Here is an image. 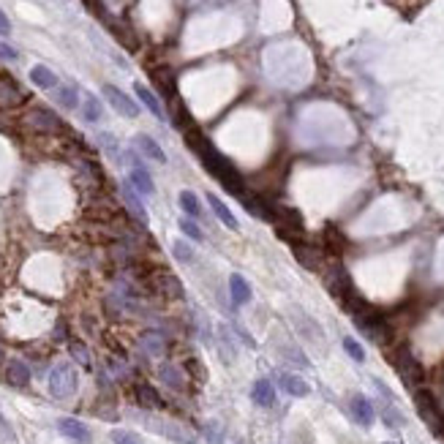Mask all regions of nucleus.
<instances>
[{
	"mask_svg": "<svg viewBox=\"0 0 444 444\" xmlns=\"http://www.w3.org/2000/svg\"><path fill=\"white\" fill-rule=\"evenodd\" d=\"M188 145L199 153V158L205 161V167H207V172H213L216 178L221 180L223 185L229 188V191H234V194H243V180L237 175V169L223 158L221 153L202 136L199 131H191L188 133Z\"/></svg>",
	"mask_w": 444,
	"mask_h": 444,
	"instance_id": "obj_1",
	"label": "nucleus"
},
{
	"mask_svg": "<svg viewBox=\"0 0 444 444\" xmlns=\"http://www.w3.org/2000/svg\"><path fill=\"white\" fill-rule=\"evenodd\" d=\"M46 385H49V393H52L55 398H71V396L77 393L80 373H77V368H74L71 362H57V365L49 371Z\"/></svg>",
	"mask_w": 444,
	"mask_h": 444,
	"instance_id": "obj_2",
	"label": "nucleus"
},
{
	"mask_svg": "<svg viewBox=\"0 0 444 444\" xmlns=\"http://www.w3.org/2000/svg\"><path fill=\"white\" fill-rule=\"evenodd\" d=\"M352 316H355L357 330H360L365 338H371L373 344H390V327H387V322L382 319V313H376L371 306H365L362 311L352 313Z\"/></svg>",
	"mask_w": 444,
	"mask_h": 444,
	"instance_id": "obj_3",
	"label": "nucleus"
},
{
	"mask_svg": "<svg viewBox=\"0 0 444 444\" xmlns=\"http://www.w3.org/2000/svg\"><path fill=\"white\" fill-rule=\"evenodd\" d=\"M393 365H396V371L400 373V379H403L411 390H420V387H423V382H425V371H423L420 360L411 355V349H409V346H398V349L393 352Z\"/></svg>",
	"mask_w": 444,
	"mask_h": 444,
	"instance_id": "obj_4",
	"label": "nucleus"
},
{
	"mask_svg": "<svg viewBox=\"0 0 444 444\" xmlns=\"http://www.w3.org/2000/svg\"><path fill=\"white\" fill-rule=\"evenodd\" d=\"M414 406H417V414L423 417V423H425L434 434H444V411L428 390H423V387L414 390Z\"/></svg>",
	"mask_w": 444,
	"mask_h": 444,
	"instance_id": "obj_5",
	"label": "nucleus"
},
{
	"mask_svg": "<svg viewBox=\"0 0 444 444\" xmlns=\"http://www.w3.org/2000/svg\"><path fill=\"white\" fill-rule=\"evenodd\" d=\"M104 95H107V101L115 107V112H120L123 118H139V104L131 101V95H126L120 88L104 85Z\"/></svg>",
	"mask_w": 444,
	"mask_h": 444,
	"instance_id": "obj_6",
	"label": "nucleus"
},
{
	"mask_svg": "<svg viewBox=\"0 0 444 444\" xmlns=\"http://www.w3.org/2000/svg\"><path fill=\"white\" fill-rule=\"evenodd\" d=\"M25 90L19 88L17 80H11L8 74H0V107L3 109H14V107H22L25 104Z\"/></svg>",
	"mask_w": 444,
	"mask_h": 444,
	"instance_id": "obj_7",
	"label": "nucleus"
},
{
	"mask_svg": "<svg viewBox=\"0 0 444 444\" xmlns=\"http://www.w3.org/2000/svg\"><path fill=\"white\" fill-rule=\"evenodd\" d=\"M153 286H156V292H161L169 300H180L183 297V286L175 278V272H169V270H156L153 272Z\"/></svg>",
	"mask_w": 444,
	"mask_h": 444,
	"instance_id": "obj_8",
	"label": "nucleus"
},
{
	"mask_svg": "<svg viewBox=\"0 0 444 444\" xmlns=\"http://www.w3.org/2000/svg\"><path fill=\"white\" fill-rule=\"evenodd\" d=\"M57 431L74 444H90V428L85 423L74 420V417H60L57 420Z\"/></svg>",
	"mask_w": 444,
	"mask_h": 444,
	"instance_id": "obj_9",
	"label": "nucleus"
},
{
	"mask_svg": "<svg viewBox=\"0 0 444 444\" xmlns=\"http://www.w3.org/2000/svg\"><path fill=\"white\" fill-rule=\"evenodd\" d=\"M28 126L36 129V131H57L60 129V118L52 112V109H44V107H36L28 112Z\"/></svg>",
	"mask_w": 444,
	"mask_h": 444,
	"instance_id": "obj_10",
	"label": "nucleus"
},
{
	"mask_svg": "<svg viewBox=\"0 0 444 444\" xmlns=\"http://www.w3.org/2000/svg\"><path fill=\"white\" fill-rule=\"evenodd\" d=\"M349 411H352V417H355L362 428H371V425H373V420H376L373 403L365 398V396H355V398L349 400Z\"/></svg>",
	"mask_w": 444,
	"mask_h": 444,
	"instance_id": "obj_11",
	"label": "nucleus"
},
{
	"mask_svg": "<svg viewBox=\"0 0 444 444\" xmlns=\"http://www.w3.org/2000/svg\"><path fill=\"white\" fill-rule=\"evenodd\" d=\"M129 183H131L133 188L142 194V196H153L156 194V183L150 178V172L142 167V164H133L131 167V175H129Z\"/></svg>",
	"mask_w": 444,
	"mask_h": 444,
	"instance_id": "obj_12",
	"label": "nucleus"
},
{
	"mask_svg": "<svg viewBox=\"0 0 444 444\" xmlns=\"http://www.w3.org/2000/svg\"><path fill=\"white\" fill-rule=\"evenodd\" d=\"M295 257H297L300 265L308 267V270H319L322 267V248H316L311 243H297L295 246Z\"/></svg>",
	"mask_w": 444,
	"mask_h": 444,
	"instance_id": "obj_13",
	"label": "nucleus"
},
{
	"mask_svg": "<svg viewBox=\"0 0 444 444\" xmlns=\"http://www.w3.org/2000/svg\"><path fill=\"white\" fill-rule=\"evenodd\" d=\"M120 196H123L126 207L131 210L133 216H136V219H139L142 223H147V213H145V205H142V199H139V191L133 188L131 183H123V185H120Z\"/></svg>",
	"mask_w": 444,
	"mask_h": 444,
	"instance_id": "obj_14",
	"label": "nucleus"
},
{
	"mask_svg": "<svg viewBox=\"0 0 444 444\" xmlns=\"http://www.w3.org/2000/svg\"><path fill=\"white\" fill-rule=\"evenodd\" d=\"M251 398L257 406H275V385L270 382V379H259V382H254V387H251Z\"/></svg>",
	"mask_w": 444,
	"mask_h": 444,
	"instance_id": "obj_15",
	"label": "nucleus"
},
{
	"mask_svg": "<svg viewBox=\"0 0 444 444\" xmlns=\"http://www.w3.org/2000/svg\"><path fill=\"white\" fill-rule=\"evenodd\" d=\"M133 142H136V147H139V150H142V153H145L150 161H156V164H167V153L161 150V145H158L153 136H147V133H139Z\"/></svg>",
	"mask_w": 444,
	"mask_h": 444,
	"instance_id": "obj_16",
	"label": "nucleus"
},
{
	"mask_svg": "<svg viewBox=\"0 0 444 444\" xmlns=\"http://www.w3.org/2000/svg\"><path fill=\"white\" fill-rule=\"evenodd\" d=\"M229 295H232V303H234V306H246V303L251 300V286H248V281H246L240 272H232V278H229Z\"/></svg>",
	"mask_w": 444,
	"mask_h": 444,
	"instance_id": "obj_17",
	"label": "nucleus"
},
{
	"mask_svg": "<svg viewBox=\"0 0 444 444\" xmlns=\"http://www.w3.org/2000/svg\"><path fill=\"white\" fill-rule=\"evenodd\" d=\"M6 379H8V385H14V387H28V385H30V368H28L22 360H11V362L6 365Z\"/></svg>",
	"mask_w": 444,
	"mask_h": 444,
	"instance_id": "obj_18",
	"label": "nucleus"
},
{
	"mask_svg": "<svg viewBox=\"0 0 444 444\" xmlns=\"http://www.w3.org/2000/svg\"><path fill=\"white\" fill-rule=\"evenodd\" d=\"M30 82H33L36 88H41V90H57V88H60V82H57V74H55L52 68L41 66V63L30 68Z\"/></svg>",
	"mask_w": 444,
	"mask_h": 444,
	"instance_id": "obj_19",
	"label": "nucleus"
},
{
	"mask_svg": "<svg viewBox=\"0 0 444 444\" xmlns=\"http://www.w3.org/2000/svg\"><path fill=\"white\" fill-rule=\"evenodd\" d=\"M133 93H136V98L150 109V115H156L158 120H164V118H167V115H164V107H161V101L156 98V93H153V90L145 88L142 82H136V85H133Z\"/></svg>",
	"mask_w": 444,
	"mask_h": 444,
	"instance_id": "obj_20",
	"label": "nucleus"
},
{
	"mask_svg": "<svg viewBox=\"0 0 444 444\" xmlns=\"http://www.w3.org/2000/svg\"><path fill=\"white\" fill-rule=\"evenodd\" d=\"M278 382H281V387H284L289 396H295V398H306V396L311 393L308 382H306V379H300V376H295V373H281V376H278Z\"/></svg>",
	"mask_w": 444,
	"mask_h": 444,
	"instance_id": "obj_21",
	"label": "nucleus"
},
{
	"mask_svg": "<svg viewBox=\"0 0 444 444\" xmlns=\"http://www.w3.org/2000/svg\"><path fill=\"white\" fill-rule=\"evenodd\" d=\"M142 349H145V355L150 357H161L167 352V341H164V335L161 333H156V330H147L145 335H142Z\"/></svg>",
	"mask_w": 444,
	"mask_h": 444,
	"instance_id": "obj_22",
	"label": "nucleus"
},
{
	"mask_svg": "<svg viewBox=\"0 0 444 444\" xmlns=\"http://www.w3.org/2000/svg\"><path fill=\"white\" fill-rule=\"evenodd\" d=\"M133 396H136V403L145 406V409H164V400H161V396L150 385H136Z\"/></svg>",
	"mask_w": 444,
	"mask_h": 444,
	"instance_id": "obj_23",
	"label": "nucleus"
},
{
	"mask_svg": "<svg viewBox=\"0 0 444 444\" xmlns=\"http://www.w3.org/2000/svg\"><path fill=\"white\" fill-rule=\"evenodd\" d=\"M207 205H210V210L216 213V219H219V221H221L226 229H237V226H240V223H237V219L232 216V210L223 205L216 194H207Z\"/></svg>",
	"mask_w": 444,
	"mask_h": 444,
	"instance_id": "obj_24",
	"label": "nucleus"
},
{
	"mask_svg": "<svg viewBox=\"0 0 444 444\" xmlns=\"http://www.w3.org/2000/svg\"><path fill=\"white\" fill-rule=\"evenodd\" d=\"M180 202V210L185 213V219H202V202L194 191H180L178 196Z\"/></svg>",
	"mask_w": 444,
	"mask_h": 444,
	"instance_id": "obj_25",
	"label": "nucleus"
},
{
	"mask_svg": "<svg viewBox=\"0 0 444 444\" xmlns=\"http://www.w3.org/2000/svg\"><path fill=\"white\" fill-rule=\"evenodd\" d=\"M158 376H161V382H167L172 390H183V385H185V376H183V371L175 368V365H161V371H158Z\"/></svg>",
	"mask_w": 444,
	"mask_h": 444,
	"instance_id": "obj_26",
	"label": "nucleus"
},
{
	"mask_svg": "<svg viewBox=\"0 0 444 444\" xmlns=\"http://www.w3.org/2000/svg\"><path fill=\"white\" fill-rule=\"evenodd\" d=\"M324 243H327V251L333 254V257H341V251H344V237H341V232L338 229H333V226H327L324 229Z\"/></svg>",
	"mask_w": 444,
	"mask_h": 444,
	"instance_id": "obj_27",
	"label": "nucleus"
},
{
	"mask_svg": "<svg viewBox=\"0 0 444 444\" xmlns=\"http://www.w3.org/2000/svg\"><path fill=\"white\" fill-rule=\"evenodd\" d=\"M82 115H85V120L88 123H98L101 120V104H98V98L95 95H85V101H82Z\"/></svg>",
	"mask_w": 444,
	"mask_h": 444,
	"instance_id": "obj_28",
	"label": "nucleus"
},
{
	"mask_svg": "<svg viewBox=\"0 0 444 444\" xmlns=\"http://www.w3.org/2000/svg\"><path fill=\"white\" fill-rule=\"evenodd\" d=\"M387 403L382 406V420L390 425V428H400L403 425V417H400V411L396 409V403H393V398H385Z\"/></svg>",
	"mask_w": 444,
	"mask_h": 444,
	"instance_id": "obj_29",
	"label": "nucleus"
},
{
	"mask_svg": "<svg viewBox=\"0 0 444 444\" xmlns=\"http://www.w3.org/2000/svg\"><path fill=\"white\" fill-rule=\"evenodd\" d=\"M180 232L185 234V237H191V240H196V243H202L205 240V234H202V229L196 226L194 219H180Z\"/></svg>",
	"mask_w": 444,
	"mask_h": 444,
	"instance_id": "obj_30",
	"label": "nucleus"
},
{
	"mask_svg": "<svg viewBox=\"0 0 444 444\" xmlns=\"http://www.w3.org/2000/svg\"><path fill=\"white\" fill-rule=\"evenodd\" d=\"M153 80L158 82V88L164 90V93H169V98L175 95V80H172L169 71H153Z\"/></svg>",
	"mask_w": 444,
	"mask_h": 444,
	"instance_id": "obj_31",
	"label": "nucleus"
},
{
	"mask_svg": "<svg viewBox=\"0 0 444 444\" xmlns=\"http://www.w3.org/2000/svg\"><path fill=\"white\" fill-rule=\"evenodd\" d=\"M57 101H60V107L74 109V107H77V90L74 88H57Z\"/></svg>",
	"mask_w": 444,
	"mask_h": 444,
	"instance_id": "obj_32",
	"label": "nucleus"
},
{
	"mask_svg": "<svg viewBox=\"0 0 444 444\" xmlns=\"http://www.w3.org/2000/svg\"><path fill=\"white\" fill-rule=\"evenodd\" d=\"M172 251H175V257H178L180 262H185V265H191V262H194V248H191V246H185L183 240H178V243L172 246Z\"/></svg>",
	"mask_w": 444,
	"mask_h": 444,
	"instance_id": "obj_33",
	"label": "nucleus"
},
{
	"mask_svg": "<svg viewBox=\"0 0 444 444\" xmlns=\"http://www.w3.org/2000/svg\"><path fill=\"white\" fill-rule=\"evenodd\" d=\"M344 349H346V355L352 357V360H357V362H362V360H365V349L357 344L355 338H344Z\"/></svg>",
	"mask_w": 444,
	"mask_h": 444,
	"instance_id": "obj_34",
	"label": "nucleus"
},
{
	"mask_svg": "<svg viewBox=\"0 0 444 444\" xmlns=\"http://www.w3.org/2000/svg\"><path fill=\"white\" fill-rule=\"evenodd\" d=\"M112 442L115 444H145L136 434H131V431H112Z\"/></svg>",
	"mask_w": 444,
	"mask_h": 444,
	"instance_id": "obj_35",
	"label": "nucleus"
},
{
	"mask_svg": "<svg viewBox=\"0 0 444 444\" xmlns=\"http://www.w3.org/2000/svg\"><path fill=\"white\" fill-rule=\"evenodd\" d=\"M71 355L77 357L82 365H90V357H88V352H85V346H82V344H71Z\"/></svg>",
	"mask_w": 444,
	"mask_h": 444,
	"instance_id": "obj_36",
	"label": "nucleus"
},
{
	"mask_svg": "<svg viewBox=\"0 0 444 444\" xmlns=\"http://www.w3.org/2000/svg\"><path fill=\"white\" fill-rule=\"evenodd\" d=\"M0 57H6V60H17V49L8 44H0Z\"/></svg>",
	"mask_w": 444,
	"mask_h": 444,
	"instance_id": "obj_37",
	"label": "nucleus"
},
{
	"mask_svg": "<svg viewBox=\"0 0 444 444\" xmlns=\"http://www.w3.org/2000/svg\"><path fill=\"white\" fill-rule=\"evenodd\" d=\"M11 33V22H8V17L0 11V36H8Z\"/></svg>",
	"mask_w": 444,
	"mask_h": 444,
	"instance_id": "obj_38",
	"label": "nucleus"
},
{
	"mask_svg": "<svg viewBox=\"0 0 444 444\" xmlns=\"http://www.w3.org/2000/svg\"><path fill=\"white\" fill-rule=\"evenodd\" d=\"M0 439H11V425L3 420V414H0Z\"/></svg>",
	"mask_w": 444,
	"mask_h": 444,
	"instance_id": "obj_39",
	"label": "nucleus"
},
{
	"mask_svg": "<svg viewBox=\"0 0 444 444\" xmlns=\"http://www.w3.org/2000/svg\"><path fill=\"white\" fill-rule=\"evenodd\" d=\"M0 360H3V352H0Z\"/></svg>",
	"mask_w": 444,
	"mask_h": 444,
	"instance_id": "obj_40",
	"label": "nucleus"
},
{
	"mask_svg": "<svg viewBox=\"0 0 444 444\" xmlns=\"http://www.w3.org/2000/svg\"><path fill=\"white\" fill-rule=\"evenodd\" d=\"M387 444H390V442H387Z\"/></svg>",
	"mask_w": 444,
	"mask_h": 444,
	"instance_id": "obj_41",
	"label": "nucleus"
}]
</instances>
